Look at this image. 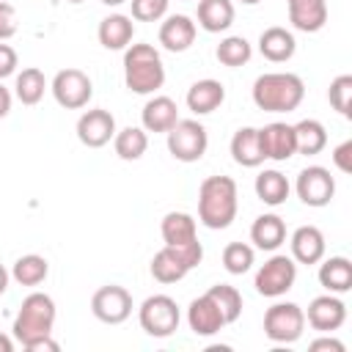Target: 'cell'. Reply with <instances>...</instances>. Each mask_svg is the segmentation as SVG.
I'll use <instances>...</instances> for the list:
<instances>
[{
    "mask_svg": "<svg viewBox=\"0 0 352 352\" xmlns=\"http://www.w3.org/2000/svg\"><path fill=\"white\" fill-rule=\"evenodd\" d=\"M294 143H297V154H319L327 146V129L322 121L316 118H302L300 124H294Z\"/></svg>",
    "mask_w": 352,
    "mask_h": 352,
    "instance_id": "obj_30",
    "label": "cell"
},
{
    "mask_svg": "<svg viewBox=\"0 0 352 352\" xmlns=\"http://www.w3.org/2000/svg\"><path fill=\"white\" fill-rule=\"evenodd\" d=\"M187 324L195 336H214L226 327V319L214 305V300L209 294H201L187 305Z\"/></svg>",
    "mask_w": 352,
    "mask_h": 352,
    "instance_id": "obj_16",
    "label": "cell"
},
{
    "mask_svg": "<svg viewBox=\"0 0 352 352\" xmlns=\"http://www.w3.org/2000/svg\"><path fill=\"white\" fill-rule=\"evenodd\" d=\"M308 349H311V352H344L346 346H344L338 338H333V336H322V338H314V341L308 344Z\"/></svg>",
    "mask_w": 352,
    "mask_h": 352,
    "instance_id": "obj_42",
    "label": "cell"
},
{
    "mask_svg": "<svg viewBox=\"0 0 352 352\" xmlns=\"http://www.w3.org/2000/svg\"><path fill=\"white\" fill-rule=\"evenodd\" d=\"M231 157L242 168H258L264 162L256 126H242V129L234 132V138H231Z\"/></svg>",
    "mask_w": 352,
    "mask_h": 352,
    "instance_id": "obj_25",
    "label": "cell"
},
{
    "mask_svg": "<svg viewBox=\"0 0 352 352\" xmlns=\"http://www.w3.org/2000/svg\"><path fill=\"white\" fill-rule=\"evenodd\" d=\"M69 3H82V0H69Z\"/></svg>",
    "mask_w": 352,
    "mask_h": 352,
    "instance_id": "obj_49",
    "label": "cell"
},
{
    "mask_svg": "<svg viewBox=\"0 0 352 352\" xmlns=\"http://www.w3.org/2000/svg\"><path fill=\"white\" fill-rule=\"evenodd\" d=\"M55 327V300L44 292H33L22 300V308L14 319V338L25 346L41 336H52Z\"/></svg>",
    "mask_w": 352,
    "mask_h": 352,
    "instance_id": "obj_4",
    "label": "cell"
},
{
    "mask_svg": "<svg viewBox=\"0 0 352 352\" xmlns=\"http://www.w3.org/2000/svg\"><path fill=\"white\" fill-rule=\"evenodd\" d=\"M138 322L143 327L146 336L151 338H168L179 330V322H182V311L176 305L173 297L168 294H151L140 302L138 308Z\"/></svg>",
    "mask_w": 352,
    "mask_h": 352,
    "instance_id": "obj_6",
    "label": "cell"
},
{
    "mask_svg": "<svg viewBox=\"0 0 352 352\" xmlns=\"http://www.w3.org/2000/svg\"><path fill=\"white\" fill-rule=\"evenodd\" d=\"M16 33V11L11 3L0 0V41H8Z\"/></svg>",
    "mask_w": 352,
    "mask_h": 352,
    "instance_id": "obj_39",
    "label": "cell"
},
{
    "mask_svg": "<svg viewBox=\"0 0 352 352\" xmlns=\"http://www.w3.org/2000/svg\"><path fill=\"white\" fill-rule=\"evenodd\" d=\"M297 50V41H294V33L280 28V25H272L267 30H261L258 36V52L270 60V63H286L292 60Z\"/></svg>",
    "mask_w": 352,
    "mask_h": 352,
    "instance_id": "obj_21",
    "label": "cell"
},
{
    "mask_svg": "<svg viewBox=\"0 0 352 352\" xmlns=\"http://www.w3.org/2000/svg\"><path fill=\"white\" fill-rule=\"evenodd\" d=\"M253 104L264 113H292L305 96V82L292 72H267L253 82Z\"/></svg>",
    "mask_w": 352,
    "mask_h": 352,
    "instance_id": "obj_2",
    "label": "cell"
},
{
    "mask_svg": "<svg viewBox=\"0 0 352 352\" xmlns=\"http://www.w3.org/2000/svg\"><path fill=\"white\" fill-rule=\"evenodd\" d=\"M239 209V192L236 182L231 176H206L198 187V220L212 228H228Z\"/></svg>",
    "mask_w": 352,
    "mask_h": 352,
    "instance_id": "obj_1",
    "label": "cell"
},
{
    "mask_svg": "<svg viewBox=\"0 0 352 352\" xmlns=\"http://www.w3.org/2000/svg\"><path fill=\"white\" fill-rule=\"evenodd\" d=\"M91 314L104 324H121L132 314V294L118 283H107V286L94 292Z\"/></svg>",
    "mask_w": 352,
    "mask_h": 352,
    "instance_id": "obj_12",
    "label": "cell"
},
{
    "mask_svg": "<svg viewBox=\"0 0 352 352\" xmlns=\"http://www.w3.org/2000/svg\"><path fill=\"white\" fill-rule=\"evenodd\" d=\"M96 36H99V44L104 50H126L132 44V36H135L132 16H126V14L104 16L99 22V28H96Z\"/></svg>",
    "mask_w": 352,
    "mask_h": 352,
    "instance_id": "obj_24",
    "label": "cell"
},
{
    "mask_svg": "<svg viewBox=\"0 0 352 352\" xmlns=\"http://www.w3.org/2000/svg\"><path fill=\"white\" fill-rule=\"evenodd\" d=\"M214 55H217V60H220L223 66L236 69V66H245V63L250 60L253 47H250V41H248L245 36H226V38L217 44Z\"/></svg>",
    "mask_w": 352,
    "mask_h": 352,
    "instance_id": "obj_34",
    "label": "cell"
},
{
    "mask_svg": "<svg viewBox=\"0 0 352 352\" xmlns=\"http://www.w3.org/2000/svg\"><path fill=\"white\" fill-rule=\"evenodd\" d=\"M198 25L206 33H223L234 25L231 0H198Z\"/></svg>",
    "mask_w": 352,
    "mask_h": 352,
    "instance_id": "obj_29",
    "label": "cell"
},
{
    "mask_svg": "<svg viewBox=\"0 0 352 352\" xmlns=\"http://www.w3.org/2000/svg\"><path fill=\"white\" fill-rule=\"evenodd\" d=\"M25 349H30V352H58V341L52 336H41V338L25 344Z\"/></svg>",
    "mask_w": 352,
    "mask_h": 352,
    "instance_id": "obj_43",
    "label": "cell"
},
{
    "mask_svg": "<svg viewBox=\"0 0 352 352\" xmlns=\"http://www.w3.org/2000/svg\"><path fill=\"white\" fill-rule=\"evenodd\" d=\"M113 148H116V154H118L121 160L135 162V160H140V157L146 154V148H148V135H146L143 126H124V129H116V135H113Z\"/></svg>",
    "mask_w": 352,
    "mask_h": 352,
    "instance_id": "obj_31",
    "label": "cell"
},
{
    "mask_svg": "<svg viewBox=\"0 0 352 352\" xmlns=\"http://www.w3.org/2000/svg\"><path fill=\"white\" fill-rule=\"evenodd\" d=\"M162 242L173 250H179L190 267H198L204 258V245L198 242V231H195V217L187 212H168L162 217Z\"/></svg>",
    "mask_w": 352,
    "mask_h": 352,
    "instance_id": "obj_5",
    "label": "cell"
},
{
    "mask_svg": "<svg viewBox=\"0 0 352 352\" xmlns=\"http://www.w3.org/2000/svg\"><path fill=\"white\" fill-rule=\"evenodd\" d=\"M305 330V314L297 302H275L264 314V336L275 344H294Z\"/></svg>",
    "mask_w": 352,
    "mask_h": 352,
    "instance_id": "obj_9",
    "label": "cell"
},
{
    "mask_svg": "<svg viewBox=\"0 0 352 352\" xmlns=\"http://www.w3.org/2000/svg\"><path fill=\"white\" fill-rule=\"evenodd\" d=\"M294 190H297V198L305 204V206H327L336 195V179L330 176L327 168L322 165H308L297 173V182H294Z\"/></svg>",
    "mask_w": 352,
    "mask_h": 352,
    "instance_id": "obj_11",
    "label": "cell"
},
{
    "mask_svg": "<svg viewBox=\"0 0 352 352\" xmlns=\"http://www.w3.org/2000/svg\"><path fill=\"white\" fill-rule=\"evenodd\" d=\"M184 102H187V110H192L195 116H209L226 102V88H223L220 80L204 77V80H195L187 88Z\"/></svg>",
    "mask_w": 352,
    "mask_h": 352,
    "instance_id": "obj_17",
    "label": "cell"
},
{
    "mask_svg": "<svg viewBox=\"0 0 352 352\" xmlns=\"http://www.w3.org/2000/svg\"><path fill=\"white\" fill-rule=\"evenodd\" d=\"M253 190H256V195H258L261 204H267V206H280V204H286V198H289V192H292V184H289V179H286L280 170L270 168V170H261V173L256 176Z\"/></svg>",
    "mask_w": 352,
    "mask_h": 352,
    "instance_id": "obj_28",
    "label": "cell"
},
{
    "mask_svg": "<svg viewBox=\"0 0 352 352\" xmlns=\"http://www.w3.org/2000/svg\"><path fill=\"white\" fill-rule=\"evenodd\" d=\"M253 258H256V253H253V248L245 245V242H228V245L223 248V267H226V272H231V275L248 272V270L253 267Z\"/></svg>",
    "mask_w": 352,
    "mask_h": 352,
    "instance_id": "obj_36",
    "label": "cell"
},
{
    "mask_svg": "<svg viewBox=\"0 0 352 352\" xmlns=\"http://www.w3.org/2000/svg\"><path fill=\"white\" fill-rule=\"evenodd\" d=\"M44 91H47V77L41 69L36 66H28L16 74V82H14V94L22 104H38L44 99Z\"/></svg>",
    "mask_w": 352,
    "mask_h": 352,
    "instance_id": "obj_32",
    "label": "cell"
},
{
    "mask_svg": "<svg viewBox=\"0 0 352 352\" xmlns=\"http://www.w3.org/2000/svg\"><path fill=\"white\" fill-rule=\"evenodd\" d=\"M258 143H261V154L264 160L272 162H286L297 154V143H294V124L286 121H272L267 126L258 129Z\"/></svg>",
    "mask_w": 352,
    "mask_h": 352,
    "instance_id": "obj_14",
    "label": "cell"
},
{
    "mask_svg": "<svg viewBox=\"0 0 352 352\" xmlns=\"http://www.w3.org/2000/svg\"><path fill=\"white\" fill-rule=\"evenodd\" d=\"M165 135H168V151L179 162H198L209 148L206 126L195 118H179Z\"/></svg>",
    "mask_w": 352,
    "mask_h": 352,
    "instance_id": "obj_7",
    "label": "cell"
},
{
    "mask_svg": "<svg viewBox=\"0 0 352 352\" xmlns=\"http://www.w3.org/2000/svg\"><path fill=\"white\" fill-rule=\"evenodd\" d=\"M124 82L132 94H154L165 85L162 55L151 44H129L124 50Z\"/></svg>",
    "mask_w": 352,
    "mask_h": 352,
    "instance_id": "obj_3",
    "label": "cell"
},
{
    "mask_svg": "<svg viewBox=\"0 0 352 352\" xmlns=\"http://www.w3.org/2000/svg\"><path fill=\"white\" fill-rule=\"evenodd\" d=\"M190 270H192L190 261H187L179 250H173V248H168V245H165L162 250H157L154 258H151V275H154V280H160V283H176V280H182Z\"/></svg>",
    "mask_w": 352,
    "mask_h": 352,
    "instance_id": "obj_26",
    "label": "cell"
},
{
    "mask_svg": "<svg viewBox=\"0 0 352 352\" xmlns=\"http://www.w3.org/2000/svg\"><path fill=\"white\" fill-rule=\"evenodd\" d=\"M294 280H297V261L286 253H275L258 267L253 286L261 297H280L294 286Z\"/></svg>",
    "mask_w": 352,
    "mask_h": 352,
    "instance_id": "obj_8",
    "label": "cell"
},
{
    "mask_svg": "<svg viewBox=\"0 0 352 352\" xmlns=\"http://www.w3.org/2000/svg\"><path fill=\"white\" fill-rule=\"evenodd\" d=\"M333 165L341 173H352V140H344L333 148Z\"/></svg>",
    "mask_w": 352,
    "mask_h": 352,
    "instance_id": "obj_41",
    "label": "cell"
},
{
    "mask_svg": "<svg viewBox=\"0 0 352 352\" xmlns=\"http://www.w3.org/2000/svg\"><path fill=\"white\" fill-rule=\"evenodd\" d=\"M327 99H330L333 110H338L344 118H349L352 116V110H349L352 107V74H338L327 88Z\"/></svg>",
    "mask_w": 352,
    "mask_h": 352,
    "instance_id": "obj_37",
    "label": "cell"
},
{
    "mask_svg": "<svg viewBox=\"0 0 352 352\" xmlns=\"http://www.w3.org/2000/svg\"><path fill=\"white\" fill-rule=\"evenodd\" d=\"M8 280H11V272H8V270L0 264V294L8 289Z\"/></svg>",
    "mask_w": 352,
    "mask_h": 352,
    "instance_id": "obj_45",
    "label": "cell"
},
{
    "mask_svg": "<svg viewBox=\"0 0 352 352\" xmlns=\"http://www.w3.org/2000/svg\"><path fill=\"white\" fill-rule=\"evenodd\" d=\"M239 3H245V6H256V3H261V0H239Z\"/></svg>",
    "mask_w": 352,
    "mask_h": 352,
    "instance_id": "obj_48",
    "label": "cell"
},
{
    "mask_svg": "<svg viewBox=\"0 0 352 352\" xmlns=\"http://www.w3.org/2000/svg\"><path fill=\"white\" fill-rule=\"evenodd\" d=\"M289 22L300 33H316L327 22V0H286Z\"/></svg>",
    "mask_w": 352,
    "mask_h": 352,
    "instance_id": "obj_19",
    "label": "cell"
},
{
    "mask_svg": "<svg viewBox=\"0 0 352 352\" xmlns=\"http://www.w3.org/2000/svg\"><path fill=\"white\" fill-rule=\"evenodd\" d=\"M195 33H198V28L187 14H170L160 25V44L168 52H184L192 47Z\"/></svg>",
    "mask_w": 352,
    "mask_h": 352,
    "instance_id": "obj_18",
    "label": "cell"
},
{
    "mask_svg": "<svg viewBox=\"0 0 352 352\" xmlns=\"http://www.w3.org/2000/svg\"><path fill=\"white\" fill-rule=\"evenodd\" d=\"M11 113V91L0 82V118H6Z\"/></svg>",
    "mask_w": 352,
    "mask_h": 352,
    "instance_id": "obj_44",
    "label": "cell"
},
{
    "mask_svg": "<svg viewBox=\"0 0 352 352\" xmlns=\"http://www.w3.org/2000/svg\"><path fill=\"white\" fill-rule=\"evenodd\" d=\"M129 6L138 22H160L168 14V0H129Z\"/></svg>",
    "mask_w": 352,
    "mask_h": 352,
    "instance_id": "obj_38",
    "label": "cell"
},
{
    "mask_svg": "<svg viewBox=\"0 0 352 352\" xmlns=\"http://www.w3.org/2000/svg\"><path fill=\"white\" fill-rule=\"evenodd\" d=\"M0 352H14V341L0 333Z\"/></svg>",
    "mask_w": 352,
    "mask_h": 352,
    "instance_id": "obj_46",
    "label": "cell"
},
{
    "mask_svg": "<svg viewBox=\"0 0 352 352\" xmlns=\"http://www.w3.org/2000/svg\"><path fill=\"white\" fill-rule=\"evenodd\" d=\"M50 91H52V96H55V102L60 104V107H66V110H80V107H85L88 102H91V96H94V82H91V77L82 72V69H60L55 77H52V82H50Z\"/></svg>",
    "mask_w": 352,
    "mask_h": 352,
    "instance_id": "obj_10",
    "label": "cell"
},
{
    "mask_svg": "<svg viewBox=\"0 0 352 352\" xmlns=\"http://www.w3.org/2000/svg\"><path fill=\"white\" fill-rule=\"evenodd\" d=\"M250 242L258 250H278L286 242V223H283V217L275 214V212L258 214L253 220V226H250Z\"/></svg>",
    "mask_w": 352,
    "mask_h": 352,
    "instance_id": "obj_23",
    "label": "cell"
},
{
    "mask_svg": "<svg viewBox=\"0 0 352 352\" xmlns=\"http://www.w3.org/2000/svg\"><path fill=\"white\" fill-rule=\"evenodd\" d=\"M319 283L330 294H344L352 289V261L346 256H330L319 264Z\"/></svg>",
    "mask_w": 352,
    "mask_h": 352,
    "instance_id": "obj_27",
    "label": "cell"
},
{
    "mask_svg": "<svg viewBox=\"0 0 352 352\" xmlns=\"http://www.w3.org/2000/svg\"><path fill=\"white\" fill-rule=\"evenodd\" d=\"M302 314H305V322L314 330H319V333H333V330H338L346 322V305H344V300L338 294H330V292L314 297L308 302V311H302Z\"/></svg>",
    "mask_w": 352,
    "mask_h": 352,
    "instance_id": "obj_15",
    "label": "cell"
},
{
    "mask_svg": "<svg viewBox=\"0 0 352 352\" xmlns=\"http://www.w3.org/2000/svg\"><path fill=\"white\" fill-rule=\"evenodd\" d=\"M116 135V118L110 110L104 107H94V110H85L80 118H77V140L88 148H102L113 140Z\"/></svg>",
    "mask_w": 352,
    "mask_h": 352,
    "instance_id": "obj_13",
    "label": "cell"
},
{
    "mask_svg": "<svg viewBox=\"0 0 352 352\" xmlns=\"http://www.w3.org/2000/svg\"><path fill=\"white\" fill-rule=\"evenodd\" d=\"M16 63H19V58H16V50H14L11 44L0 41V80L11 77V74L16 72Z\"/></svg>",
    "mask_w": 352,
    "mask_h": 352,
    "instance_id": "obj_40",
    "label": "cell"
},
{
    "mask_svg": "<svg viewBox=\"0 0 352 352\" xmlns=\"http://www.w3.org/2000/svg\"><path fill=\"white\" fill-rule=\"evenodd\" d=\"M206 294H209V297L214 300V305L220 308L226 324H234V322L242 316V294H239L234 286H228V283H214V286H209Z\"/></svg>",
    "mask_w": 352,
    "mask_h": 352,
    "instance_id": "obj_35",
    "label": "cell"
},
{
    "mask_svg": "<svg viewBox=\"0 0 352 352\" xmlns=\"http://www.w3.org/2000/svg\"><path fill=\"white\" fill-rule=\"evenodd\" d=\"M50 275V264L44 256L38 253H28V256H19L11 267V278L19 283V286H38L44 283V278Z\"/></svg>",
    "mask_w": 352,
    "mask_h": 352,
    "instance_id": "obj_33",
    "label": "cell"
},
{
    "mask_svg": "<svg viewBox=\"0 0 352 352\" xmlns=\"http://www.w3.org/2000/svg\"><path fill=\"white\" fill-rule=\"evenodd\" d=\"M104 6H121V3H126V0H102Z\"/></svg>",
    "mask_w": 352,
    "mask_h": 352,
    "instance_id": "obj_47",
    "label": "cell"
},
{
    "mask_svg": "<svg viewBox=\"0 0 352 352\" xmlns=\"http://www.w3.org/2000/svg\"><path fill=\"white\" fill-rule=\"evenodd\" d=\"M289 245H292V258L297 264H319L324 258V250H327L324 234L316 226H300L292 234Z\"/></svg>",
    "mask_w": 352,
    "mask_h": 352,
    "instance_id": "obj_20",
    "label": "cell"
},
{
    "mask_svg": "<svg viewBox=\"0 0 352 352\" xmlns=\"http://www.w3.org/2000/svg\"><path fill=\"white\" fill-rule=\"evenodd\" d=\"M140 121L146 132H168L179 121V107L170 96H151L140 110Z\"/></svg>",
    "mask_w": 352,
    "mask_h": 352,
    "instance_id": "obj_22",
    "label": "cell"
}]
</instances>
